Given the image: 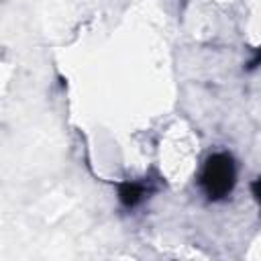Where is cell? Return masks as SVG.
I'll list each match as a JSON object with an SVG mask.
<instances>
[{
	"instance_id": "6da1fadb",
	"label": "cell",
	"mask_w": 261,
	"mask_h": 261,
	"mask_svg": "<svg viewBox=\"0 0 261 261\" xmlns=\"http://www.w3.org/2000/svg\"><path fill=\"white\" fill-rule=\"evenodd\" d=\"M237 186V165L230 153L218 151L206 157L202 173H200V188L210 202L226 200Z\"/></svg>"
},
{
	"instance_id": "7a4b0ae2",
	"label": "cell",
	"mask_w": 261,
	"mask_h": 261,
	"mask_svg": "<svg viewBox=\"0 0 261 261\" xmlns=\"http://www.w3.org/2000/svg\"><path fill=\"white\" fill-rule=\"evenodd\" d=\"M118 190V200L124 208H137L145 198H149V194H153L157 190V186H153V179H124L120 184H116Z\"/></svg>"
},
{
	"instance_id": "3957f363",
	"label": "cell",
	"mask_w": 261,
	"mask_h": 261,
	"mask_svg": "<svg viewBox=\"0 0 261 261\" xmlns=\"http://www.w3.org/2000/svg\"><path fill=\"white\" fill-rule=\"evenodd\" d=\"M251 194H253L255 202H257V204H259V208H261V175H259V177H255V179L251 181Z\"/></svg>"
},
{
	"instance_id": "277c9868",
	"label": "cell",
	"mask_w": 261,
	"mask_h": 261,
	"mask_svg": "<svg viewBox=\"0 0 261 261\" xmlns=\"http://www.w3.org/2000/svg\"><path fill=\"white\" fill-rule=\"evenodd\" d=\"M261 65V47L257 49V53H255V57L249 61V69H253V67H259Z\"/></svg>"
}]
</instances>
